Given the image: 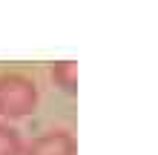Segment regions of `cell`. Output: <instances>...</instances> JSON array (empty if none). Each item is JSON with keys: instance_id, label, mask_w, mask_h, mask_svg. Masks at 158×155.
I'll return each mask as SVG.
<instances>
[{"instance_id": "1", "label": "cell", "mask_w": 158, "mask_h": 155, "mask_svg": "<svg viewBox=\"0 0 158 155\" xmlns=\"http://www.w3.org/2000/svg\"><path fill=\"white\" fill-rule=\"evenodd\" d=\"M38 106V86L32 78L20 72L0 75V115L3 118H23Z\"/></svg>"}, {"instance_id": "3", "label": "cell", "mask_w": 158, "mask_h": 155, "mask_svg": "<svg viewBox=\"0 0 158 155\" xmlns=\"http://www.w3.org/2000/svg\"><path fill=\"white\" fill-rule=\"evenodd\" d=\"M52 80L58 84L63 92H75L78 89V66L72 60H60V63H55L52 66Z\"/></svg>"}, {"instance_id": "2", "label": "cell", "mask_w": 158, "mask_h": 155, "mask_svg": "<svg viewBox=\"0 0 158 155\" xmlns=\"http://www.w3.org/2000/svg\"><path fill=\"white\" fill-rule=\"evenodd\" d=\"M78 144L72 138V132L66 129H52L40 135V138H35L29 147H26V155H75Z\"/></svg>"}, {"instance_id": "4", "label": "cell", "mask_w": 158, "mask_h": 155, "mask_svg": "<svg viewBox=\"0 0 158 155\" xmlns=\"http://www.w3.org/2000/svg\"><path fill=\"white\" fill-rule=\"evenodd\" d=\"M0 155H26L20 132L9 124H0Z\"/></svg>"}]
</instances>
